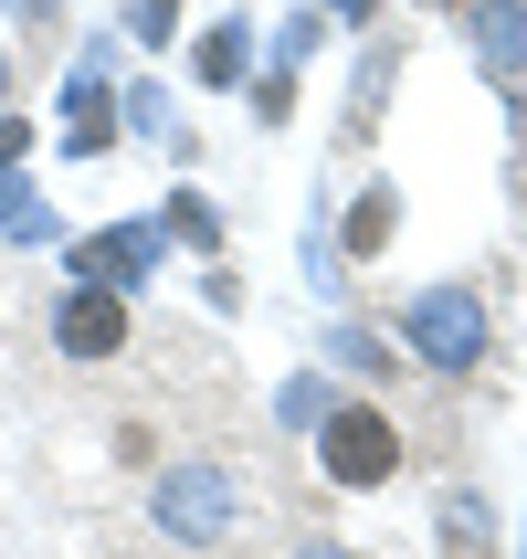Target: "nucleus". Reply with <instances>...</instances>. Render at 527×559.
I'll use <instances>...</instances> for the list:
<instances>
[{"instance_id": "obj_3", "label": "nucleus", "mask_w": 527, "mask_h": 559, "mask_svg": "<svg viewBox=\"0 0 527 559\" xmlns=\"http://www.w3.org/2000/svg\"><path fill=\"white\" fill-rule=\"evenodd\" d=\"M380 233H391V201H359V222H348V253H380Z\"/></svg>"}, {"instance_id": "obj_2", "label": "nucleus", "mask_w": 527, "mask_h": 559, "mask_svg": "<svg viewBox=\"0 0 527 559\" xmlns=\"http://www.w3.org/2000/svg\"><path fill=\"white\" fill-rule=\"evenodd\" d=\"M117 338H127V317L106 307V296H74V307H63V348H85V359H106Z\"/></svg>"}, {"instance_id": "obj_1", "label": "nucleus", "mask_w": 527, "mask_h": 559, "mask_svg": "<svg viewBox=\"0 0 527 559\" xmlns=\"http://www.w3.org/2000/svg\"><path fill=\"white\" fill-rule=\"evenodd\" d=\"M327 475L338 486H380V475H402V423L370 402H338L327 412Z\"/></svg>"}]
</instances>
